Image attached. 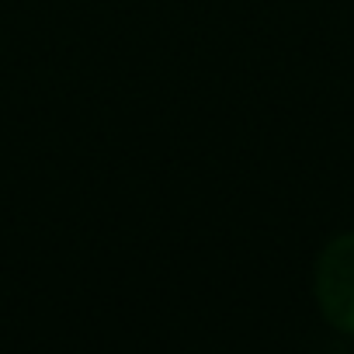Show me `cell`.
<instances>
[{
	"label": "cell",
	"mask_w": 354,
	"mask_h": 354,
	"mask_svg": "<svg viewBox=\"0 0 354 354\" xmlns=\"http://www.w3.org/2000/svg\"><path fill=\"white\" fill-rule=\"evenodd\" d=\"M313 288L323 319L354 337V233H340L323 247Z\"/></svg>",
	"instance_id": "obj_1"
}]
</instances>
